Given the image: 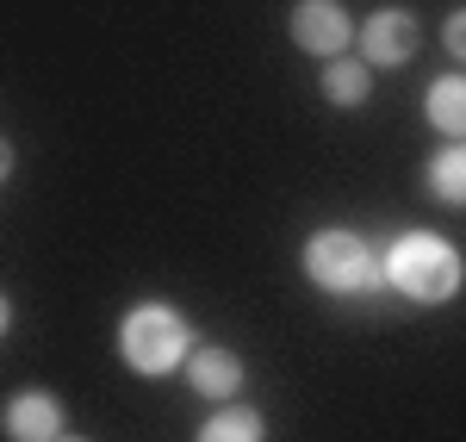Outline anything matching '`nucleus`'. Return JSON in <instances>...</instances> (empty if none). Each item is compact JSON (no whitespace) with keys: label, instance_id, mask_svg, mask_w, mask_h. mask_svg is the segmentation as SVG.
<instances>
[{"label":"nucleus","instance_id":"f257e3e1","mask_svg":"<svg viewBox=\"0 0 466 442\" xmlns=\"http://www.w3.org/2000/svg\"><path fill=\"white\" fill-rule=\"evenodd\" d=\"M461 250L448 243V237H435V231H404L392 243V256H386V281H392L404 299H417V305H441V299L461 293Z\"/></svg>","mask_w":466,"mask_h":442},{"label":"nucleus","instance_id":"f03ea898","mask_svg":"<svg viewBox=\"0 0 466 442\" xmlns=\"http://www.w3.org/2000/svg\"><path fill=\"white\" fill-rule=\"evenodd\" d=\"M187 343H193V324L180 318L175 305H137L125 312L118 324V355L137 374H168L187 362Z\"/></svg>","mask_w":466,"mask_h":442},{"label":"nucleus","instance_id":"7ed1b4c3","mask_svg":"<svg viewBox=\"0 0 466 442\" xmlns=\"http://www.w3.org/2000/svg\"><path fill=\"white\" fill-rule=\"evenodd\" d=\"M305 274L318 281L323 293L355 299L380 281V262H373V250L360 243L355 231H318V237L305 243Z\"/></svg>","mask_w":466,"mask_h":442},{"label":"nucleus","instance_id":"20e7f679","mask_svg":"<svg viewBox=\"0 0 466 442\" xmlns=\"http://www.w3.org/2000/svg\"><path fill=\"white\" fill-rule=\"evenodd\" d=\"M349 37H355V26H349L342 0H299V6H292V44H299V50L336 63V57L349 50Z\"/></svg>","mask_w":466,"mask_h":442},{"label":"nucleus","instance_id":"39448f33","mask_svg":"<svg viewBox=\"0 0 466 442\" xmlns=\"http://www.w3.org/2000/svg\"><path fill=\"white\" fill-rule=\"evenodd\" d=\"M360 57H367V63H386V69L410 63V57H417V19H410L404 6H380V13L360 26Z\"/></svg>","mask_w":466,"mask_h":442},{"label":"nucleus","instance_id":"423d86ee","mask_svg":"<svg viewBox=\"0 0 466 442\" xmlns=\"http://www.w3.org/2000/svg\"><path fill=\"white\" fill-rule=\"evenodd\" d=\"M6 442H63V406L50 393H19L6 406Z\"/></svg>","mask_w":466,"mask_h":442},{"label":"nucleus","instance_id":"0eeeda50","mask_svg":"<svg viewBox=\"0 0 466 442\" xmlns=\"http://www.w3.org/2000/svg\"><path fill=\"white\" fill-rule=\"evenodd\" d=\"M187 380H193V393H206V399H237L243 362H237L230 349H193V355H187Z\"/></svg>","mask_w":466,"mask_h":442},{"label":"nucleus","instance_id":"6e6552de","mask_svg":"<svg viewBox=\"0 0 466 442\" xmlns=\"http://www.w3.org/2000/svg\"><path fill=\"white\" fill-rule=\"evenodd\" d=\"M423 112H430V125L441 131V138L461 144L466 138V75H441V81L430 87V100H423Z\"/></svg>","mask_w":466,"mask_h":442},{"label":"nucleus","instance_id":"1a4fd4ad","mask_svg":"<svg viewBox=\"0 0 466 442\" xmlns=\"http://www.w3.org/2000/svg\"><path fill=\"white\" fill-rule=\"evenodd\" d=\"M367 94H373V75H367V63L336 57V63L323 69V100H329V107H360Z\"/></svg>","mask_w":466,"mask_h":442},{"label":"nucleus","instance_id":"9d476101","mask_svg":"<svg viewBox=\"0 0 466 442\" xmlns=\"http://www.w3.org/2000/svg\"><path fill=\"white\" fill-rule=\"evenodd\" d=\"M199 442H261V411L249 406H230L199 424Z\"/></svg>","mask_w":466,"mask_h":442},{"label":"nucleus","instance_id":"9b49d317","mask_svg":"<svg viewBox=\"0 0 466 442\" xmlns=\"http://www.w3.org/2000/svg\"><path fill=\"white\" fill-rule=\"evenodd\" d=\"M430 187H435V200L466 206V144H448V149L430 162Z\"/></svg>","mask_w":466,"mask_h":442},{"label":"nucleus","instance_id":"f8f14e48","mask_svg":"<svg viewBox=\"0 0 466 442\" xmlns=\"http://www.w3.org/2000/svg\"><path fill=\"white\" fill-rule=\"evenodd\" d=\"M441 44H448V50H454V57L466 63V6L454 13V19H448V32H441Z\"/></svg>","mask_w":466,"mask_h":442},{"label":"nucleus","instance_id":"ddd939ff","mask_svg":"<svg viewBox=\"0 0 466 442\" xmlns=\"http://www.w3.org/2000/svg\"><path fill=\"white\" fill-rule=\"evenodd\" d=\"M6 175H13V144L0 138V181H6Z\"/></svg>","mask_w":466,"mask_h":442},{"label":"nucleus","instance_id":"4468645a","mask_svg":"<svg viewBox=\"0 0 466 442\" xmlns=\"http://www.w3.org/2000/svg\"><path fill=\"white\" fill-rule=\"evenodd\" d=\"M6 324H13V305H6V293H0V336H6Z\"/></svg>","mask_w":466,"mask_h":442},{"label":"nucleus","instance_id":"2eb2a0df","mask_svg":"<svg viewBox=\"0 0 466 442\" xmlns=\"http://www.w3.org/2000/svg\"><path fill=\"white\" fill-rule=\"evenodd\" d=\"M63 442H75V437H63Z\"/></svg>","mask_w":466,"mask_h":442}]
</instances>
